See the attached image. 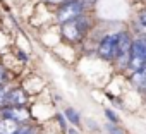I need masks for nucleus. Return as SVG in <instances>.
<instances>
[{
  "label": "nucleus",
  "instance_id": "nucleus-13",
  "mask_svg": "<svg viewBox=\"0 0 146 134\" xmlns=\"http://www.w3.org/2000/svg\"><path fill=\"white\" fill-rule=\"evenodd\" d=\"M5 96H7V86L0 84V108L5 107Z\"/></svg>",
  "mask_w": 146,
  "mask_h": 134
},
{
  "label": "nucleus",
  "instance_id": "nucleus-4",
  "mask_svg": "<svg viewBox=\"0 0 146 134\" xmlns=\"http://www.w3.org/2000/svg\"><path fill=\"white\" fill-rule=\"evenodd\" d=\"M0 117L2 119H12L16 122H24V120L29 119V113L24 107H9V105H5V107L0 108Z\"/></svg>",
  "mask_w": 146,
  "mask_h": 134
},
{
  "label": "nucleus",
  "instance_id": "nucleus-17",
  "mask_svg": "<svg viewBox=\"0 0 146 134\" xmlns=\"http://www.w3.org/2000/svg\"><path fill=\"white\" fill-rule=\"evenodd\" d=\"M79 2L83 4V7H90V5H93L96 0H79Z\"/></svg>",
  "mask_w": 146,
  "mask_h": 134
},
{
  "label": "nucleus",
  "instance_id": "nucleus-6",
  "mask_svg": "<svg viewBox=\"0 0 146 134\" xmlns=\"http://www.w3.org/2000/svg\"><path fill=\"white\" fill-rule=\"evenodd\" d=\"M119 62H124V58L131 57V38L127 33H120L117 34V55Z\"/></svg>",
  "mask_w": 146,
  "mask_h": 134
},
{
  "label": "nucleus",
  "instance_id": "nucleus-3",
  "mask_svg": "<svg viewBox=\"0 0 146 134\" xmlns=\"http://www.w3.org/2000/svg\"><path fill=\"white\" fill-rule=\"evenodd\" d=\"M98 53H100V57H103L107 60L115 58V55H117V34L105 36L98 46Z\"/></svg>",
  "mask_w": 146,
  "mask_h": 134
},
{
  "label": "nucleus",
  "instance_id": "nucleus-10",
  "mask_svg": "<svg viewBox=\"0 0 146 134\" xmlns=\"http://www.w3.org/2000/svg\"><path fill=\"white\" fill-rule=\"evenodd\" d=\"M136 28H137V31H139V33L146 34V11L139 12L137 21H136Z\"/></svg>",
  "mask_w": 146,
  "mask_h": 134
},
{
  "label": "nucleus",
  "instance_id": "nucleus-16",
  "mask_svg": "<svg viewBox=\"0 0 146 134\" xmlns=\"http://www.w3.org/2000/svg\"><path fill=\"white\" fill-rule=\"evenodd\" d=\"M46 4H52V5H60V4H64V2H67V0H45Z\"/></svg>",
  "mask_w": 146,
  "mask_h": 134
},
{
  "label": "nucleus",
  "instance_id": "nucleus-2",
  "mask_svg": "<svg viewBox=\"0 0 146 134\" xmlns=\"http://www.w3.org/2000/svg\"><path fill=\"white\" fill-rule=\"evenodd\" d=\"M84 7L83 4L79 2V0H67V2L60 4V9L57 11V21L60 24L67 23V21H72V19H76L83 14Z\"/></svg>",
  "mask_w": 146,
  "mask_h": 134
},
{
  "label": "nucleus",
  "instance_id": "nucleus-14",
  "mask_svg": "<svg viewBox=\"0 0 146 134\" xmlns=\"http://www.w3.org/2000/svg\"><path fill=\"white\" fill-rule=\"evenodd\" d=\"M7 81V71H5V67L0 64V84H5Z\"/></svg>",
  "mask_w": 146,
  "mask_h": 134
},
{
  "label": "nucleus",
  "instance_id": "nucleus-15",
  "mask_svg": "<svg viewBox=\"0 0 146 134\" xmlns=\"http://www.w3.org/2000/svg\"><path fill=\"white\" fill-rule=\"evenodd\" d=\"M105 113H107V117H108V119H110V120H112V122H113V124H115V122H117V120H119V119H117V115H115V113H113V112H110V110H107V112H105Z\"/></svg>",
  "mask_w": 146,
  "mask_h": 134
},
{
  "label": "nucleus",
  "instance_id": "nucleus-7",
  "mask_svg": "<svg viewBox=\"0 0 146 134\" xmlns=\"http://www.w3.org/2000/svg\"><path fill=\"white\" fill-rule=\"evenodd\" d=\"M131 57H137V58L146 60V40L144 38H139V40L131 43Z\"/></svg>",
  "mask_w": 146,
  "mask_h": 134
},
{
  "label": "nucleus",
  "instance_id": "nucleus-11",
  "mask_svg": "<svg viewBox=\"0 0 146 134\" xmlns=\"http://www.w3.org/2000/svg\"><path fill=\"white\" fill-rule=\"evenodd\" d=\"M14 134H36V127L35 125H28V124H21V125H17Z\"/></svg>",
  "mask_w": 146,
  "mask_h": 134
},
{
  "label": "nucleus",
  "instance_id": "nucleus-1",
  "mask_svg": "<svg viewBox=\"0 0 146 134\" xmlns=\"http://www.w3.org/2000/svg\"><path fill=\"white\" fill-rule=\"evenodd\" d=\"M86 29H88V19H84L81 16L62 24V34H64V38L69 40V41H72V43L79 41L81 36L86 33Z\"/></svg>",
  "mask_w": 146,
  "mask_h": 134
},
{
  "label": "nucleus",
  "instance_id": "nucleus-9",
  "mask_svg": "<svg viewBox=\"0 0 146 134\" xmlns=\"http://www.w3.org/2000/svg\"><path fill=\"white\" fill-rule=\"evenodd\" d=\"M132 83L137 84V86H144V84H146V69L136 71L134 76H132Z\"/></svg>",
  "mask_w": 146,
  "mask_h": 134
},
{
  "label": "nucleus",
  "instance_id": "nucleus-18",
  "mask_svg": "<svg viewBox=\"0 0 146 134\" xmlns=\"http://www.w3.org/2000/svg\"><path fill=\"white\" fill-rule=\"evenodd\" d=\"M107 129H108V131H110V134H122V132H120V131H119V129H117V127H112V125H110V124H108V125H107Z\"/></svg>",
  "mask_w": 146,
  "mask_h": 134
},
{
  "label": "nucleus",
  "instance_id": "nucleus-8",
  "mask_svg": "<svg viewBox=\"0 0 146 134\" xmlns=\"http://www.w3.org/2000/svg\"><path fill=\"white\" fill-rule=\"evenodd\" d=\"M17 125H19V122H16L12 119H2L0 117V134H14Z\"/></svg>",
  "mask_w": 146,
  "mask_h": 134
},
{
  "label": "nucleus",
  "instance_id": "nucleus-5",
  "mask_svg": "<svg viewBox=\"0 0 146 134\" xmlns=\"http://www.w3.org/2000/svg\"><path fill=\"white\" fill-rule=\"evenodd\" d=\"M26 103H28V95L23 88L7 90L5 105H9V107H26Z\"/></svg>",
  "mask_w": 146,
  "mask_h": 134
},
{
  "label": "nucleus",
  "instance_id": "nucleus-12",
  "mask_svg": "<svg viewBox=\"0 0 146 134\" xmlns=\"http://www.w3.org/2000/svg\"><path fill=\"white\" fill-rule=\"evenodd\" d=\"M65 117L74 124V125H79V113L74 110V108H67L65 110Z\"/></svg>",
  "mask_w": 146,
  "mask_h": 134
}]
</instances>
